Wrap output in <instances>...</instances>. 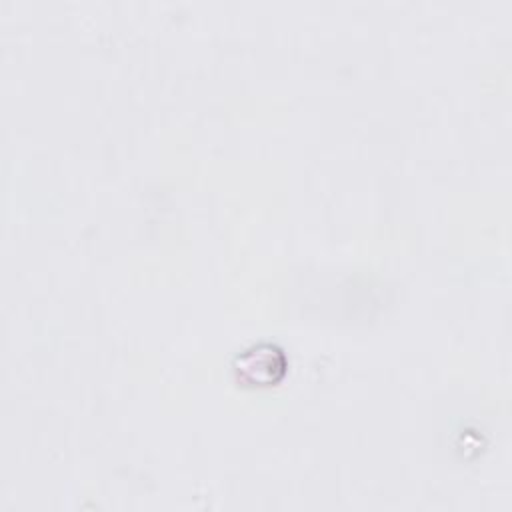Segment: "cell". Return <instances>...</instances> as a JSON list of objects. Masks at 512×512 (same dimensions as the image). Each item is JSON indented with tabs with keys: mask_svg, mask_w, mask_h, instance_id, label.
<instances>
[{
	"mask_svg": "<svg viewBox=\"0 0 512 512\" xmlns=\"http://www.w3.org/2000/svg\"><path fill=\"white\" fill-rule=\"evenodd\" d=\"M232 366L240 382L248 386H270L286 374V356L276 344L258 342L242 350Z\"/></svg>",
	"mask_w": 512,
	"mask_h": 512,
	"instance_id": "1",
	"label": "cell"
}]
</instances>
